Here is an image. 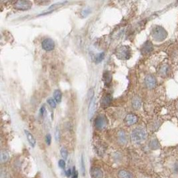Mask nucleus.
Returning <instances> with one entry per match:
<instances>
[{"label":"nucleus","mask_w":178,"mask_h":178,"mask_svg":"<svg viewBox=\"0 0 178 178\" xmlns=\"http://www.w3.org/2000/svg\"><path fill=\"white\" fill-rule=\"evenodd\" d=\"M147 132L143 128L136 127L131 131V139L134 143H141L147 138Z\"/></svg>","instance_id":"1"},{"label":"nucleus","mask_w":178,"mask_h":178,"mask_svg":"<svg viewBox=\"0 0 178 178\" xmlns=\"http://www.w3.org/2000/svg\"><path fill=\"white\" fill-rule=\"evenodd\" d=\"M152 36L155 41H162L167 37V32L163 27L156 26L152 30Z\"/></svg>","instance_id":"2"},{"label":"nucleus","mask_w":178,"mask_h":178,"mask_svg":"<svg viewBox=\"0 0 178 178\" xmlns=\"http://www.w3.org/2000/svg\"><path fill=\"white\" fill-rule=\"evenodd\" d=\"M116 55L119 60H127L131 56V49L127 45H122L118 47L116 51Z\"/></svg>","instance_id":"3"},{"label":"nucleus","mask_w":178,"mask_h":178,"mask_svg":"<svg viewBox=\"0 0 178 178\" xmlns=\"http://www.w3.org/2000/svg\"><path fill=\"white\" fill-rule=\"evenodd\" d=\"M14 7L18 10L26 11V10L31 9V7H32V3L30 1L20 0V1H16V3L14 4Z\"/></svg>","instance_id":"4"},{"label":"nucleus","mask_w":178,"mask_h":178,"mask_svg":"<svg viewBox=\"0 0 178 178\" xmlns=\"http://www.w3.org/2000/svg\"><path fill=\"white\" fill-rule=\"evenodd\" d=\"M107 124H108V120H107L106 117L104 115H99L95 119V125L97 129H103L106 128Z\"/></svg>","instance_id":"5"},{"label":"nucleus","mask_w":178,"mask_h":178,"mask_svg":"<svg viewBox=\"0 0 178 178\" xmlns=\"http://www.w3.org/2000/svg\"><path fill=\"white\" fill-rule=\"evenodd\" d=\"M144 81H145L146 86L150 89L155 88L157 85L156 79L153 75H148L147 76L145 77Z\"/></svg>","instance_id":"6"},{"label":"nucleus","mask_w":178,"mask_h":178,"mask_svg":"<svg viewBox=\"0 0 178 178\" xmlns=\"http://www.w3.org/2000/svg\"><path fill=\"white\" fill-rule=\"evenodd\" d=\"M41 47L47 51H52L55 47V43L52 39L46 38L44 40H43L42 43H41Z\"/></svg>","instance_id":"7"},{"label":"nucleus","mask_w":178,"mask_h":178,"mask_svg":"<svg viewBox=\"0 0 178 178\" xmlns=\"http://www.w3.org/2000/svg\"><path fill=\"white\" fill-rule=\"evenodd\" d=\"M66 3H67V1H61V2H58V3H54L53 4V5H51V6H49L47 9L45 10V12H43V13H41V14H39V16L46 15V14L51 13V12H54L55 10L58 9V8H60L61 7H62L63 5H64Z\"/></svg>","instance_id":"8"},{"label":"nucleus","mask_w":178,"mask_h":178,"mask_svg":"<svg viewBox=\"0 0 178 178\" xmlns=\"http://www.w3.org/2000/svg\"><path fill=\"white\" fill-rule=\"evenodd\" d=\"M90 175L91 178H103L104 173L99 167H93L90 169Z\"/></svg>","instance_id":"9"},{"label":"nucleus","mask_w":178,"mask_h":178,"mask_svg":"<svg viewBox=\"0 0 178 178\" xmlns=\"http://www.w3.org/2000/svg\"><path fill=\"white\" fill-rule=\"evenodd\" d=\"M153 49H154V46H153L152 42L150 41H147L142 45L141 51L143 54H149L153 51Z\"/></svg>","instance_id":"10"},{"label":"nucleus","mask_w":178,"mask_h":178,"mask_svg":"<svg viewBox=\"0 0 178 178\" xmlns=\"http://www.w3.org/2000/svg\"><path fill=\"white\" fill-rule=\"evenodd\" d=\"M137 121V117L133 114H128L125 119V122L127 125H131L135 124Z\"/></svg>","instance_id":"11"},{"label":"nucleus","mask_w":178,"mask_h":178,"mask_svg":"<svg viewBox=\"0 0 178 178\" xmlns=\"http://www.w3.org/2000/svg\"><path fill=\"white\" fill-rule=\"evenodd\" d=\"M112 102V97L110 94H107L102 97L101 100V105L104 108H107L111 104Z\"/></svg>","instance_id":"12"},{"label":"nucleus","mask_w":178,"mask_h":178,"mask_svg":"<svg viewBox=\"0 0 178 178\" xmlns=\"http://www.w3.org/2000/svg\"><path fill=\"white\" fill-rule=\"evenodd\" d=\"M118 176L119 178H133V175L130 171L121 169L119 170L118 173Z\"/></svg>","instance_id":"13"},{"label":"nucleus","mask_w":178,"mask_h":178,"mask_svg":"<svg viewBox=\"0 0 178 178\" xmlns=\"http://www.w3.org/2000/svg\"><path fill=\"white\" fill-rule=\"evenodd\" d=\"M25 133H26L28 141L29 143H30L31 147H35V144H36V141H35L34 136L32 135V133H31L30 131L28 130H25Z\"/></svg>","instance_id":"14"},{"label":"nucleus","mask_w":178,"mask_h":178,"mask_svg":"<svg viewBox=\"0 0 178 178\" xmlns=\"http://www.w3.org/2000/svg\"><path fill=\"white\" fill-rule=\"evenodd\" d=\"M119 141L121 144H126L127 142V137L124 131H119L118 134Z\"/></svg>","instance_id":"15"},{"label":"nucleus","mask_w":178,"mask_h":178,"mask_svg":"<svg viewBox=\"0 0 178 178\" xmlns=\"http://www.w3.org/2000/svg\"><path fill=\"white\" fill-rule=\"evenodd\" d=\"M169 72V67L168 65H163L159 70V74L162 77H165Z\"/></svg>","instance_id":"16"},{"label":"nucleus","mask_w":178,"mask_h":178,"mask_svg":"<svg viewBox=\"0 0 178 178\" xmlns=\"http://www.w3.org/2000/svg\"><path fill=\"white\" fill-rule=\"evenodd\" d=\"M95 100L93 98L89 103V117L91 119L93 117L95 112Z\"/></svg>","instance_id":"17"},{"label":"nucleus","mask_w":178,"mask_h":178,"mask_svg":"<svg viewBox=\"0 0 178 178\" xmlns=\"http://www.w3.org/2000/svg\"><path fill=\"white\" fill-rule=\"evenodd\" d=\"M9 159V154L7 151L2 150L1 152V156H0V160L1 163L7 162Z\"/></svg>","instance_id":"18"},{"label":"nucleus","mask_w":178,"mask_h":178,"mask_svg":"<svg viewBox=\"0 0 178 178\" xmlns=\"http://www.w3.org/2000/svg\"><path fill=\"white\" fill-rule=\"evenodd\" d=\"M141 106V101L139 97H135L132 100V107L135 110H139Z\"/></svg>","instance_id":"19"},{"label":"nucleus","mask_w":178,"mask_h":178,"mask_svg":"<svg viewBox=\"0 0 178 178\" xmlns=\"http://www.w3.org/2000/svg\"><path fill=\"white\" fill-rule=\"evenodd\" d=\"M53 98L56 102V103L60 104L62 102V93L60 89H55L53 92Z\"/></svg>","instance_id":"20"},{"label":"nucleus","mask_w":178,"mask_h":178,"mask_svg":"<svg viewBox=\"0 0 178 178\" xmlns=\"http://www.w3.org/2000/svg\"><path fill=\"white\" fill-rule=\"evenodd\" d=\"M112 74H111L110 72H106L104 74V81L106 85L110 84V83H111V81H112Z\"/></svg>","instance_id":"21"},{"label":"nucleus","mask_w":178,"mask_h":178,"mask_svg":"<svg viewBox=\"0 0 178 178\" xmlns=\"http://www.w3.org/2000/svg\"><path fill=\"white\" fill-rule=\"evenodd\" d=\"M150 147L152 148V150H158L160 148V143L157 139H153L150 141Z\"/></svg>","instance_id":"22"},{"label":"nucleus","mask_w":178,"mask_h":178,"mask_svg":"<svg viewBox=\"0 0 178 178\" xmlns=\"http://www.w3.org/2000/svg\"><path fill=\"white\" fill-rule=\"evenodd\" d=\"M104 57H105V53H104V52L99 53L95 55V62L96 63V64H99V63L103 61V60L104 59Z\"/></svg>","instance_id":"23"},{"label":"nucleus","mask_w":178,"mask_h":178,"mask_svg":"<svg viewBox=\"0 0 178 178\" xmlns=\"http://www.w3.org/2000/svg\"><path fill=\"white\" fill-rule=\"evenodd\" d=\"M80 165H81V172H82V175H85V160H84V157H83V155L81 156Z\"/></svg>","instance_id":"24"},{"label":"nucleus","mask_w":178,"mask_h":178,"mask_svg":"<svg viewBox=\"0 0 178 178\" xmlns=\"http://www.w3.org/2000/svg\"><path fill=\"white\" fill-rule=\"evenodd\" d=\"M60 154H61V156H62V158H64V160H66V159L68 158V150H67L65 148H62V149H61Z\"/></svg>","instance_id":"25"},{"label":"nucleus","mask_w":178,"mask_h":178,"mask_svg":"<svg viewBox=\"0 0 178 178\" xmlns=\"http://www.w3.org/2000/svg\"><path fill=\"white\" fill-rule=\"evenodd\" d=\"M90 13H91V9H90L89 7H85L81 11V16L85 18V17H87L88 16Z\"/></svg>","instance_id":"26"},{"label":"nucleus","mask_w":178,"mask_h":178,"mask_svg":"<svg viewBox=\"0 0 178 178\" xmlns=\"http://www.w3.org/2000/svg\"><path fill=\"white\" fill-rule=\"evenodd\" d=\"M47 103L49 105L50 107L52 108H56V102L55 99H53V98H49L47 99Z\"/></svg>","instance_id":"27"},{"label":"nucleus","mask_w":178,"mask_h":178,"mask_svg":"<svg viewBox=\"0 0 178 178\" xmlns=\"http://www.w3.org/2000/svg\"><path fill=\"white\" fill-rule=\"evenodd\" d=\"M55 139L57 141H60V129L58 127H57L55 129Z\"/></svg>","instance_id":"28"},{"label":"nucleus","mask_w":178,"mask_h":178,"mask_svg":"<svg viewBox=\"0 0 178 178\" xmlns=\"http://www.w3.org/2000/svg\"><path fill=\"white\" fill-rule=\"evenodd\" d=\"M45 141H46V143L47 144L48 146H49L50 144H51V136L50 134H47V135H46L45 137Z\"/></svg>","instance_id":"29"},{"label":"nucleus","mask_w":178,"mask_h":178,"mask_svg":"<svg viewBox=\"0 0 178 178\" xmlns=\"http://www.w3.org/2000/svg\"><path fill=\"white\" fill-rule=\"evenodd\" d=\"M58 165L60 168L64 169L65 167H66V162H65V160H59V162H58Z\"/></svg>","instance_id":"30"},{"label":"nucleus","mask_w":178,"mask_h":178,"mask_svg":"<svg viewBox=\"0 0 178 178\" xmlns=\"http://www.w3.org/2000/svg\"><path fill=\"white\" fill-rule=\"evenodd\" d=\"M72 176V178H77V177H78V173H77V171L75 170V167H73Z\"/></svg>","instance_id":"31"},{"label":"nucleus","mask_w":178,"mask_h":178,"mask_svg":"<svg viewBox=\"0 0 178 178\" xmlns=\"http://www.w3.org/2000/svg\"><path fill=\"white\" fill-rule=\"evenodd\" d=\"M39 112H40V114H41V116L43 117V116H45V112H46V110H45V106H43L42 107H41V109H40V111H39Z\"/></svg>","instance_id":"32"},{"label":"nucleus","mask_w":178,"mask_h":178,"mask_svg":"<svg viewBox=\"0 0 178 178\" xmlns=\"http://www.w3.org/2000/svg\"><path fill=\"white\" fill-rule=\"evenodd\" d=\"M66 175H67V176H68V177L72 176V169H68V170L66 171Z\"/></svg>","instance_id":"33"}]
</instances>
